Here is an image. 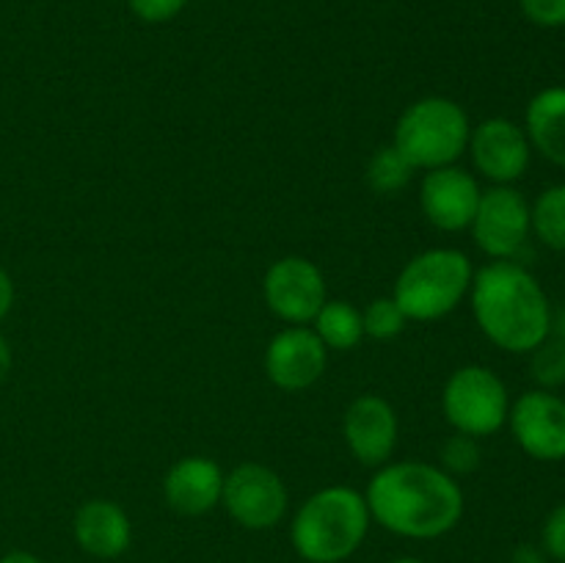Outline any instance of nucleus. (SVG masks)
<instances>
[{
  "mask_svg": "<svg viewBox=\"0 0 565 563\" xmlns=\"http://www.w3.org/2000/svg\"><path fill=\"white\" fill-rule=\"evenodd\" d=\"M263 296L270 312L290 326L312 323L329 298H326V276L312 259L281 257L265 270Z\"/></svg>",
  "mask_w": 565,
  "mask_h": 563,
  "instance_id": "nucleus-9",
  "label": "nucleus"
},
{
  "mask_svg": "<svg viewBox=\"0 0 565 563\" xmlns=\"http://www.w3.org/2000/svg\"><path fill=\"white\" fill-rule=\"evenodd\" d=\"M469 121L467 110L450 97H423L417 103L406 105L395 125V144L403 158L414 169H441L452 166L463 152H467Z\"/></svg>",
  "mask_w": 565,
  "mask_h": 563,
  "instance_id": "nucleus-5",
  "label": "nucleus"
},
{
  "mask_svg": "<svg viewBox=\"0 0 565 563\" xmlns=\"http://www.w3.org/2000/svg\"><path fill=\"white\" fill-rule=\"evenodd\" d=\"M370 519L403 539H439L463 517V491L452 475L428 461H386L370 478Z\"/></svg>",
  "mask_w": 565,
  "mask_h": 563,
  "instance_id": "nucleus-1",
  "label": "nucleus"
},
{
  "mask_svg": "<svg viewBox=\"0 0 565 563\" xmlns=\"http://www.w3.org/2000/svg\"><path fill=\"white\" fill-rule=\"evenodd\" d=\"M524 132L535 152L565 169V86H550L530 99Z\"/></svg>",
  "mask_w": 565,
  "mask_h": 563,
  "instance_id": "nucleus-17",
  "label": "nucleus"
},
{
  "mask_svg": "<svg viewBox=\"0 0 565 563\" xmlns=\"http://www.w3.org/2000/svg\"><path fill=\"white\" fill-rule=\"evenodd\" d=\"M519 9L533 25L565 28V0H519Z\"/></svg>",
  "mask_w": 565,
  "mask_h": 563,
  "instance_id": "nucleus-24",
  "label": "nucleus"
},
{
  "mask_svg": "<svg viewBox=\"0 0 565 563\" xmlns=\"http://www.w3.org/2000/svg\"><path fill=\"white\" fill-rule=\"evenodd\" d=\"M544 550L555 561L565 563V502L552 508V513L544 522Z\"/></svg>",
  "mask_w": 565,
  "mask_h": 563,
  "instance_id": "nucleus-26",
  "label": "nucleus"
},
{
  "mask_svg": "<svg viewBox=\"0 0 565 563\" xmlns=\"http://www.w3.org/2000/svg\"><path fill=\"white\" fill-rule=\"evenodd\" d=\"M508 425L516 445L535 461L565 458V401L550 390L524 392L511 403Z\"/></svg>",
  "mask_w": 565,
  "mask_h": 563,
  "instance_id": "nucleus-10",
  "label": "nucleus"
},
{
  "mask_svg": "<svg viewBox=\"0 0 565 563\" xmlns=\"http://www.w3.org/2000/svg\"><path fill=\"white\" fill-rule=\"evenodd\" d=\"M469 301L480 331L502 351L530 353L550 337V298L516 259H494L475 270Z\"/></svg>",
  "mask_w": 565,
  "mask_h": 563,
  "instance_id": "nucleus-2",
  "label": "nucleus"
},
{
  "mask_svg": "<svg viewBox=\"0 0 565 563\" xmlns=\"http://www.w3.org/2000/svg\"><path fill=\"white\" fill-rule=\"evenodd\" d=\"M392 563H425V561H419V557H397V561Z\"/></svg>",
  "mask_w": 565,
  "mask_h": 563,
  "instance_id": "nucleus-32",
  "label": "nucleus"
},
{
  "mask_svg": "<svg viewBox=\"0 0 565 563\" xmlns=\"http://www.w3.org/2000/svg\"><path fill=\"white\" fill-rule=\"evenodd\" d=\"M9 373H11V348L9 342H6V337H0V384L9 379Z\"/></svg>",
  "mask_w": 565,
  "mask_h": 563,
  "instance_id": "nucleus-30",
  "label": "nucleus"
},
{
  "mask_svg": "<svg viewBox=\"0 0 565 563\" xmlns=\"http://www.w3.org/2000/svg\"><path fill=\"white\" fill-rule=\"evenodd\" d=\"M467 152L472 158V166L491 180L494 185H511L519 177H524L530 166V138L524 127L505 116H491L483 119L469 132Z\"/></svg>",
  "mask_w": 565,
  "mask_h": 563,
  "instance_id": "nucleus-11",
  "label": "nucleus"
},
{
  "mask_svg": "<svg viewBox=\"0 0 565 563\" xmlns=\"http://www.w3.org/2000/svg\"><path fill=\"white\" fill-rule=\"evenodd\" d=\"M441 412L447 423L458 431L480 439L491 436L508 423L511 395L500 375L483 364H463L447 379L441 390Z\"/></svg>",
  "mask_w": 565,
  "mask_h": 563,
  "instance_id": "nucleus-6",
  "label": "nucleus"
},
{
  "mask_svg": "<svg viewBox=\"0 0 565 563\" xmlns=\"http://www.w3.org/2000/svg\"><path fill=\"white\" fill-rule=\"evenodd\" d=\"M530 375L539 390H557L565 384V340L546 337L530 351Z\"/></svg>",
  "mask_w": 565,
  "mask_h": 563,
  "instance_id": "nucleus-21",
  "label": "nucleus"
},
{
  "mask_svg": "<svg viewBox=\"0 0 565 563\" xmlns=\"http://www.w3.org/2000/svg\"><path fill=\"white\" fill-rule=\"evenodd\" d=\"M370 508L351 486H326L296 511L290 541L307 563H342L364 544Z\"/></svg>",
  "mask_w": 565,
  "mask_h": 563,
  "instance_id": "nucleus-3",
  "label": "nucleus"
},
{
  "mask_svg": "<svg viewBox=\"0 0 565 563\" xmlns=\"http://www.w3.org/2000/svg\"><path fill=\"white\" fill-rule=\"evenodd\" d=\"M475 268L458 248H428L408 259L397 274L392 298L408 320H439L469 296Z\"/></svg>",
  "mask_w": 565,
  "mask_h": 563,
  "instance_id": "nucleus-4",
  "label": "nucleus"
},
{
  "mask_svg": "<svg viewBox=\"0 0 565 563\" xmlns=\"http://www.w3.org/2000/svg\"><path fill=\"white\" fill-rule=\"evenodd\" d=\"M287 486L270 467L246 461L224 475L221 506L246 530H270L287 513Z\"/></svg>",
  "mask_w": 565,
  "mask_h": 563,
  "instance_id": "nucleus-7",
  "label": "nucleus"
},
{
  "mask_svg": "<svg viewBox=\"0 0 565 563\" xmlns=\"http://www.w3.org/2000/svg\"><path fill=\"white\" fill-rule=\"evenodd\" d=\"M312 323L315 334L331 351H351L364 340L362 312L351 301H326Z\"/></svg>",
  "mask_w": 565,
  "mask_h": 563,
  "instance_id": "nucleus-18",
  "label": "nucleus"
},
{
  "mask_svg": "<svg viewBox=\"0 0 565 563\" xmlns=\"http://www.w3.org/2000/svg\"><path fill=\"white\" fill-rule=\"evenodd\" d=\"M77 546L92 557L125 555L132 541V524L125 508L114 500H88L77 508L75 522H72Z\"/></svg>",
  "mask_w": 565,
  "mask_h": 563,
  "instance_id": "nucleus-16",
  "label": "nucleus"
},
{
  "mask_svg": "<svg viewBox=\"0 0 565 563\" xmlns=\"http://www.w3.org/2000/svg\"><path fill=\"white\" fill-rule=\"evenodd\" d=\"M472 237L491 259H516L530 237V202L513 185H494L480 193L472 219Z\"/></svg>",
  "mask_w": 565,
  "mask_h": 563,
  "instance_id": "nucleus-8",
  "label": "nucleus"
},
{
  "mask_svg": "<svg viewBox=\"0 0 565 563\" xmlns=\"http://www.w3.org/2000/svg\"><path fill=\"white\" fill-rule=\"evenodd\" d=\"M513 563H544V552L533 544H522L513 552Z\"/></svg>",
  "mask_w": 565,
  "mask_h": 563,
  "instance_id": "nucleus-28",
  "label": "nucleus"
},
{
  "mask_svg": "<svg viewBox=\"0 0 565 563\" xmlns=\"http://www.w3.org/2000/svg\"><path fill=\"white\" fill-rule=\"evenodd\" d=\"M224 472L207 456H185L166 472L163 497L171 511L182 517H202L221 502Z\"/></svg>",
  "mask_w": 565,
  "mask_h": 563,
  "instance_id": "nucleus-15",
  "label": "nucleus"
},
{
  "mask_svg": "<svg viewBox=\"0 0 565 563\" xmlns=\"http://www.w3.org/2000/svg\"><path fill=\"white\" fill-rule=\"evenodd\" d=\"M397 434H401L397 412L386 397L373 392L353 397L342 414V436L362 467H384L395 453Z\"/></svg>",
  "mask_w": 565,
  "mask_h": 563,
  "instance_id": "nucleus-14",
  "label": "nucleus"
},
{
  "mask_svg": "<svg viewBox=\"0 0 565 563\" xmlns=\"http://www.w3.org/2000/svg\"><path fill=\"white\" fill-rule=\"evenodd\" d=\"M530 230L544 246L565 252V182L544 188L530 204Z\"/></svg>",
  "mask_w": 565,
  "mask_h": 563,
  "instance_id": "nucleus-19",
  "label": "nucleus"
},
{
  "mask_svg": "<svg viewBox=\"0 0 565 563\" xmlns=\"http://www.w3.org/2000/svg\"><path fill=\"white\" fill-rule=\"evenodd\" d=\"M11 304H14V282L6 268H0V320L11 312Z\"/></svg>",
  "mask_w": 565,
  "mask_h": 563,
  "instance_id": "nucleus-27",
  "label": "nucleus"
},
{
  "mask_svg": "<svg viewBox=\"0 0 565 563\" xmlns=\"http://www.w3.org/2000/svg\"><path fill=\"white\" fill-rule=\"evenodd\" d=\"M329 364V348L315 329L290 326L265 348V373L281 392H303L318 384Z\"/></svg>",
  "mask_w": 565,
  "mask_h": 563,
  "instance_id": "nucleus-12",
  "label": "nucleus"
},
{
  "mask_svg": "<svg viewBox=\"0 0 565 563\" xmlns=\"http://www.w3.org/2000/svg\"><path fill=\"white\" fill-rule=\"evenodd\" d=\"M480 458H483V453H480L478 439L467 434H458L456 431V434L441 445L439 467L445 469L447 475H452V478H461V475H472L475 469L480 467Z\"/></svg>",
  "mask_w": 565,
  "mask_h": 563,
  "instance_id": "nucleus-23",
  "label": "nucleus"
},
{
  "mask_svg": "<svg viewBox=\"0 0 565 563\" xmlns=\"http://www.w3.org/2000/svg\"><path fill=\"white\" fill-rule=\"evenodd\" d=\"M480 185L472 171L461 166H441L425 171L419 182V208L430 226L441 232H461L472 226L480 204Z\"/></svg>",
  "mask_w": 565,
  "mask_h": 563,
  "instance_id": "nucleus-13",
  "label": "nucleus"
},
{
  "mask_svg": "<svg viewBox=\"0 0 565 563\" xmlns=\"http://www.w3.org/2000/svg\"><path fill=\"white\" fill-rule=\"evenodd\" d=\"M550 334H552V337H561V340H565V301H563L557 309H552Z\"/></svg>",
  "mask_w": 565,
  "mask_h": 563,
  "instance_id": "nucleus-29",
  "label": "nucleus"
},
{
  "mask_svg": "<svg viewBox=\"0 0 565 563\" xmlns=\"http://www.w3.org/2000/svg\"><path fill=\"white\" fill-rule=\"evenodd\" d=\"M364 323V337H373V340H392V337L401 334L406 329L408 318L403 315V309L397 307V301L392 296H381L375 301H370V307L362 312Z\"/></svg>",
  "mask_w": 565,
  "mask_h": 563,
  "instance_id": "nucleus-22",
  "label": "nucleus"
},
{
  "mask_svg": "<svg viewBox=\"0 0 565 563\" xmlns=\"http://www.w3.org/2000/svg\"><path fill=\"white\" fill-rule=\"evenodd\" d=\"M0 563H42L39 561L33 552H25V550H14V552H6L3 557H0Z\"/></svg>",
  "mask_w": 565,
  "mask_h": 563,
  "instance_id": "nucleus-31",
  "label": "nucleus"
},
{
  "mask_svg": "<svg viewBox=\"0 0 565 563\" xmlns=\"http://www.w3.org/2000/svg\"><path fill=\"white\" fill-rule=\"evenodd\" d=\"M414 166L403 158L401 149L395 144H386L373 152V158L367 160V185L373 188L379 196H395L403 188L412 182Z\"/></svg>",
  "mask_w": 565,
  "mask_h": 563,
  "instance_id": "nucleus-20",
  "label": "nucleus"
},
{
  "mask_svg": "<svg viewBox=\"0 0 565 563\" xmlns=\"http://www.w3.org/2000/svg\"><path fill=\"white\" fill-rule=\"evenodd\" d=\"M130 11L141 22L149 25H163V22L174 20L182 9L188 6V0H127Z\"/></svg>",
  "mask_w": 565,
  "mask_h": 563,
  "instance_id": "nucleus-25",
  "label": "nucleus"
}]
</instances>
